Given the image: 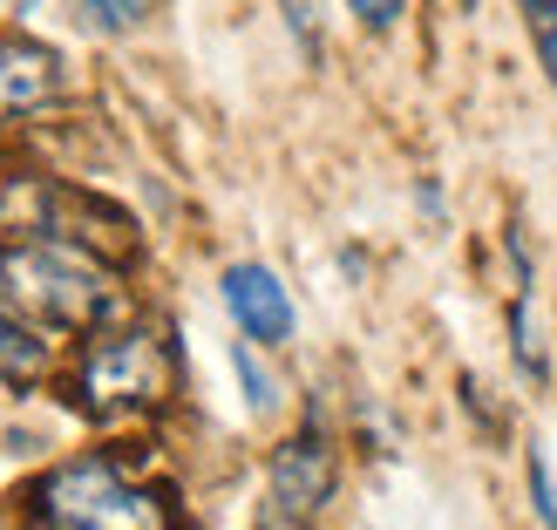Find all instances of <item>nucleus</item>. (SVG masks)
<instances>
[{"label": "nucleus", "mask_w": 557, "mask_h": 530, "mask_svg": "<svg viewBox=\"0 0 557 530\" xmlns=\"http://www.w3.org/2000/svg\"><path fill=\"white\" fill-rule=\"evenodd\" d=\"M517 14L531 27V48H537V62L550 75V89H557V0H517Z\"/></svg>", "instance_id": "9b49d317"}, {"label": "nucleus", "mask_w": 557, "mask_h": 530, "mask_svg": "<svg viewBox=\"0 0 557 530\" xmlns=\"http://www.w3.org/2000/svg\"><path fill=\"white\" fill-rule=\"evenodd\" d=\"M265 483H272V510L286 523H313L333 504V490H341V449L326 442L320 422H306L299 435H286L272 449Z\"/></svg>", "instance_id": "39448f33"}, {"label": "nucleus", "mask_w": 557, "mask_h": 530, "mask_svg": "<svg viewBox=\"0 0 557 530\" xmlns=\"http://www.w3.org/2000/svg\"><path fill=\"white\" fill-rule=\"evenodd\" d=\"M0 530H41V517H21V510H0Z\"/></svg>", "instance_id": "dca6fc26"}, {"label": "nucleus", "mask_w": 557, "mask_h": 530, "mask_svg": "<svg viewBox=\"0 0 557 530\" xmlns=\"http://www.w3.org/2000/svg\"><path fill=\"white\" fill-rule=\"evenodd\" d=\"M0 225H14L27 238H69L109 266H129L136 245H144L136 238V218L123 205H109L82 184H62V177H14L0 190Z\"/></svg>", "instance_id": "20e7f679"}, {"label": "nucleus", "mask_w": 557, "mask_h": 530, "mask_svg": "<svg viewBox=\"0 0 557 530\" xmlns=\"http://www.w3.org/2000/svg\"><path fill=\"white\" fill-rule=\"evenodd\" d=\"M177 395V341L157 320H116L82 341L75 374H69V402L89 422H150Z\"/></svg>", "instance_id": "f03ea898"}, {"label": "nucleus", "mask_w": 557, "mask_h": 530, "mask_svg": "<svg viewBox=\"0 0 557 530\" xmlns=\"http://www.w3.org/2000/svg\"><path fill=\"white\" fill-rule=\"evenodd\" d=\"M48 368H54V354L41 341V326L21 320L14 306H0V381L8 387H41Z\"/></svg>", "instance_id": "6e6552de"}, {"label": "nucleus", "mask_w": 557, "mask_h": 530, "mask_svg": "<svg viewBox=\"0 0 557 530\" xmlns=\"http://www.w3.org/2000/svg\"><path fill=\"white\" fill-rule=\"evenodd\" d=\"M347 14H354L360 27H374V35H387V27L408 14V0H347Z\"/></svg>", "instance_id": "4468645a"}, {"label": "nucleus", "mask_w": 557, "mask_h": 530, "mask_svg": "<svg viewBox=\"0 0 557 530\" xmlns=\"http://www.w3.org/2000/svg\"><path fill=\"white\" fill-rule=\"evenodd\" d=\"M523 477H531V510H537V523L544 530H557V483H550V456L537 449H523Z\"/></svg>", "instance_id": "f8f14e48"}, {"label": "nucleus", "mask_w": 557, "mask_h": 530, "mask_svg": "<svg viewBox=\"0 0 557 530\" xmlns=\"http://www.w3.org/2000/svg\"><path fill=\"white\" fill-rule=\"evenodd\" d=\"M510 354H517V368L531 374V381H550V354H544V341H537L531 293H517V306H510Z\"/></svg>", "instance_id": "1a4fd4ad"}, {"label": "nucleus", "mask_w": 557, "mask_h": 530, "mask_svg": "<svg viewBox=\"0 0 557 530\" xmlns=\"http://www.w3.org/2000/svg\"><path fill=\"white\" fill-rule=\"evenodd\" d=\"M232 368H238V387H245V402H252V415H272L278 408V387L265 374V360L252 354V341H232Z\"/></svg>", "instance_id": "9d476101"}, {"label": "nucleus", "mask_w": 557, "mask_h": 530, "mask_svg": "<svg viewBox=\"0 0 557 530\" xmlns=\"http://www.w3.org/2000/svg\"><path fill=\"white\" fill-rule=\"evenodd\" d=\"M278 8H286V27L299 35L306 62H320V27H313V0H278Z\"/></svg>", "instance_id": "2eb2a0df"}, {"label": "nucleus", "mask_w": 557, "mask_h": 530, "mask_svg": "<svg viewBox=\"0 0 557 530\" xmlns=\"http://www.w3.org/2000/svg\"><path fill=\"white\" fill-rule=\"evenodd\" d=\"M82 14H89L102 35H123V27H136L150 14V0H82Z\"/></svg>", "instance_id": "ddd939ff"}, {"label": "nucleus", "mask_w": 557, "mask_h": 530, "mask_svg": "<svg viewBox=\"0 0 557 530\" xmlns=\"http://www.w3.org/2000/svg\"><path fill=\"white\" fill-rule=\"evenodd\" d=\"M0 306H14L21 320L41 333H102L129 320V286L123 266L82 252L69 238H14L0 245Z\"/></svg>", "instance_id": "f257e3e1"}, {"label": "nucleus", "mask_w": 557, "mask_h": 530, "mask_svg": "<svg viewBox=\"0 0 557 530\" xmlns=\"http://www.w3.org/2000/svg\"><path fill=\"white\" fill-rule=\"evenodd\" d=\"M27 504H35L41 530H177L171 490L136 483L109 449L54 463Z\"/></svg>", "instance_id": "7ed1b4c3"}, {"label": "nucleus", "mask_w": 557, "mask_h": 530, "mask_svg": "<svg viewBox=\"0 0 557 530\" xmlns=\"http://www.w3.org/2000/svg\"><path fill=\"white\" fill-rule=\"evenodd\" d=\"M62 96H69V69L48 41H27V35L0 41V123H21Z\"/></svg>", "instance_id": "423d86ee"}, {"label": "nucleus", "mask_w": 557, "mask_h": 530, "mask_svg": "<svg viewBox=\"0 0 557 530\" xmlns=\"http://www.w3.org/2000/svg\"><path fill=\"white\" fill-rule=\"evenodd\" d=\"M225 306L252 347H286L293 341V299L265 266H225Z\"/></svg>", "instance_id": "0eeeda50"}, {"label": "nucleus", "mask_w": 557, "mask_h": 530, "mask_svg": "<svg viewBox=\"0 0 557 530\" xmlns=\"http://www.w3.org/2000/svg\"><path fill=\"white\" fill-rule=\"evenodd\" d=\"M462 14H476V0H462Z\"/></svg>", "instance_id": "f3484780"}]
</instances>
